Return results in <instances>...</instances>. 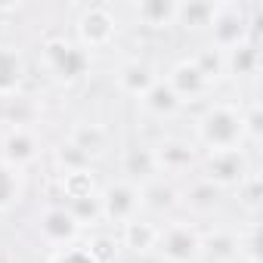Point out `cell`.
Returning a JSON list of instances; mask_svg holds the SVG:
<instances>
[{
  "mask_svg": "<svg viewBox=\"0 0 263 263\" xmlns=\"http://www.w3.org/2000/svg\"><path fill=\"white\" fill-rule=\"evenodd\" d=\"M223 71L232 74V78H254L260 71V50L251 41L226 50L223 53Z\"/></svg>",
  "mask_w": 263,
  "mask_h": 263,
  "instance_id": "d6986e66",
  "label": "cell"
},
{
  "mask_svg": "<svg viewBox=\"0 0 263 263\" xmlns=\"http://www.w3.org/2000/svg\"><path fill=\"white\" fill-rule=\"evenodd\" d=\"M74 37H78L74 44L84 47L87 53L90 50H105L118 37V16L111 13V7H102V4L84 7L78 22H74Z\"/></svg>",
  "mask_w": 263,
  "mask_h": 263,
  "instance_id": "5b68a950",
  "label": "cell"
},
{
  "mask_svg": "<svg viewBox=\"0 0 263 263\" xmlns=\"http://www.w3.org/2000/svg\"><path fill=\"white\" fill-rule=\"evenodd\" d=\"M25 56L19 47L13 44H0V99H19L22 87H25Z\"/></svg>",
  "mask_w": 263,
  "mask_h": 263,
  "instance_id": "4fadbf2b",
  "label": "cell"
},
{
  "mask_svg": "<svg viewBox=\"0 0 263 263\" xmlns=\"http://www.w3.org/2000/svg\"><path fill=\"white\" fill-rule=\"evenodd\" d=\"M201 241H204V254L214 263H232V260H238V232H232V229H214V232L201 235Z\"/></svg>",
  "mask_w": 263,
  "mask_h": 263,
  "instance_id": "7402d4cb",
  "label": "cell"
},
{
  "mask_svg": "<svg viewBox=\"0 0 263 263\" xmlns=\"http://www.w3.org/2000/svg\"><path fill=\"white\" fill-rule=\"evenodd\" d=\"M140 195H143V208L155 211V214H167L180 204V189L174 186V180H164V177H155V180L143 183Z\"/></svg>",
  "mask_w": 263,
  "mask_h": 263,
  "instance_id": "ac0fdd59",
  "label": "cell"
},
{
  "mask_svg": "<svg viewBox=\"0 0 263 263\" xmlns=\"http://www.w3.org/2000/svg\"><path fill=\"white\" fill-rule=\"evenodd\" d=\"M68 143H71L81 155L96 158V155L105 152L108 134H105V127H99V124H74V127L68 130Z\"/></svg>",
  "mask_w": 263,
  "mask_h": 263,
  "instance_id": "ffe728a7",
  "label": "cell"
},
{
  "mask_svg": "<svg viewBox=\"0 0 263 263\" xmlns=\"http://www.w3.org/2000/svg\"><path fill=\"white\" fill-rule=\"evenodd\" d=\"M158 81H161V78H158L155 65L146 62V59H127V62H121L118 71H115V87H118V93L137 99V102H140Z\"/></svg>",
  "mask_w": 263,
  "mask_h": 263,
  "instance_id": "7c38bea8",
  "label": "cell"
},
{
  "mask_svg": "<svg viewBox=\"0 0 263 263\" xmlns=\"http://www.w3.org/2000/svg\"><path fill=\"white\" fill-rule=\"evenodd\" d=\"M140 105H143V111L149 115V118H155V121H171V118H177L180 115V108H183V102H180V96L164 84V78L140 99Z\"/></svg>",
  "mask_w": 263,
  "mask_h": 263,
  "instance_id": "e0dca14e",
  "label": "cell"
},
{
  "mask_svg": "<svg viewBox=\"0 0 263 263\" xmlns=\"http://www.w3.org/2000/svg\"><path fill=\"white\" fill-rule=\"evenodd\" d=\"M248 34H251V19L245 16V10L235 4H220L217 16L211 22V47L226 53V50L245 44Z\"/></svg>",
  "mask_w": 263,
  "mask_h": 263,
  "instance_id": "9c48e42d",
  "label": "cell"
},
{
  "mask_svg": "<svg viewBox=\"0 0 263 263\" xmlns=\"http://www.w3.org/2000/svg\"><path fill=\"white\" fill-rule=\"evenodd\" d=\"M164 84L180 96L183 105H186V102H195V99H201V96H208V93L214 90V84L204 78V71L195 65L192 56H189V59H180V62L167 71Z\"/></svg>",
  "mask_w": 263,
  "mask_h": 263,
  "instance_id": "8fae6325",
  "label": "cell"
},
{
  "mask_svg": "<svg viewBox=\"0 0 263 263\" xmlns=\"http://www.w3.org/2000/svg\"><path fill=\"white\" fill-rule=\"evenodd\" d=\"M121 171H124V180L130 183H149L158 177V167H155V155H152V146H127L121 152Z\"/></svg>",
  "mask_w": 263,
  "mask_h": 263,
  "instance_id": "5bb4252c",
  "label": "cell"
},
{
  "mask_svg": "<svg viewBox=\"0 0 263 263\" xmlns=\"http://www.w3.org/2000/svg\"><path fill=\"white\" fill-rule=\"evenodd\" d=\"M22 171L10 167L7 161H0V214L13 211L22 201Z\"/></svg>",
  "mask_w": 263,
  "mask_h": 263,
  "instance_id": "d4e9b609",
  "label": "cell"
},
{
  "mask_svg": "<svg viewBox=\"0 0 263 263\" xmlns=\"http://www.w3.org/2000/svg\"><path fill=\"white\" fill-rule=\"evenodd\" d=\"M241 134H245V143H257L263 137V111H260V105L241 108Z\"/></svg>",
  "mask_w": 263,
  "mask_h": 263,
  "instance_id": "83f0119b",
  "label": "cell"
},
{
  "mask_svg": "<svg viewBox=\"0 0 263 263\" xmlns=\"http://www.w3.org/2000/svg\"><path fill=\"white\" fill-rule=\"evenodd\" d=\"M44 152V143L31 124H10L0 137V161H7L16 171L31 167Z\"/></svg>",
  "mask_w": 263,
  "mask_h": 263,
  "instance_id": "52a82bcc",
  "label": "cell"
},
{
  "mask_svg": "<svg viewBox=\"0 0 263 263\" xmlns=\"http://www.w3.org/2000/svg\"><path fill=\"white\" fill-rule=\"evenodd\" d=\"M158 223L146 220V217H137V220H130L121 226V245L130 251V254H152L155 245H158Z\"/></svg>",
  "mask_w": 263,
  "mask_h": 263,
  "instance_id": "9a60e30c",
  "label": "cell"
},
{
  "mask_svg": "<svg viewBox=\"0 0 263 263\" xmlns=\"http://www.w3.org/2000/svg\"><path fill=\"white\" fill-rule=\"evenodd\" d=\"M192 59H195V65L204 71V78H208L211 84H217V81L226 74V71H223V53H220V50H214V47H204V50H198Z\"/></svg>",
  "mask_w": 263,
  "mask_h": 263,
  "instance_id": "484cf974",
  "label": "cell"
},
{
  "mask_svg": "<svg viewBox=\"0 0 263 263\" xmlns=\"http://www.w3.org/2000/svg\"><path fill=\"white\" fill-rule=\"evenodd\" d=\"M56 164H59V174H71V171H87L90 167V158L81 155L68 140L56 149Z\"/></svg>",
  "mask_w": 263,
  "mask_h": 263,
  "instance_id": "4316f807",
  "label": "cell"
},
{
  "mask_svg": "<svg viewBox=\"0 0 263 263\" xmlns=\"http://www.w3.org/2000/svg\"><path fill=\"white\" fill-rule=\"evenodd\" d=\"M152 155H155V167H158V177L171 180V177H180L186 171H192L198 164V149L186 140H177V137H167L161 143L152 146Z\"/></svg>",
  "mask_w": 263,
  "mask_h": 263,
  "instance_id": "30bf717a",
  "label": "cell"
},
{
  "mask_svg": "<svg viewBox=\"0 0 263 263\" xmlns=\"http://www.w3.org/2000/svg\"><path fill=\"white\" fill-rule=\"evenodd\" d=\"M84 251L96 260V263H111L115 260V254H118V248H115V241L111 238H105V235H96V238H90L87 245H84Z\"/></svg>",
  "mask_w": 263,
  "mask_h": 263,
  "instance_id": "f1b7e54d",
  "label": "cell"
},
{
  "mask_svg": "<svg viewBox=\"0 0 263 263\" xmlns=\"http://www.w3.org/2000/svg\"><path fill=\"white\" fill-rule=\"evenodd\" d=\"M251 174V161L245 155V149H223V152H208L201 158V180H208L211 186L223 189H238L245 183V177Z\"/></svg>",
  "mask_w": 263,
  "mask_h": 263,
  "instance_id": "8992f818",
  "label": "cell"
},
{
  "mask_svg": "<svg viewBox=\"0 0 263 263\" xmlns=\"http://www.w3.org/2000/svg\"><path fill=\"white\" fill-rule=\"evenodd\" d=\"M155 251H158L161 263H198L204 257L201 229L189 220H171L158 229Z\"/></svg>",
  "mask_w": 263,
  "mask_h": 263,
  "instance_id": "3957f363",
  "label": "cell"
},
{
  "mask_svg": "<svg viewBox=\"0 0 263 263\" xmlns=\"http://www.w3.org/2000/svg\"><path fill=\"white\" fill-rule=\"evenodd\" d=\"M220 4H211V0H189V4H177V25L198 31V28H211L214 16H217Z\"/></svg>",
  "mask_w": 263,
  "mask_h": 263,
  "instance_id": "603a6c76",
  "label": "cell"
},
{
  "mask_svg": "<svg viewBox=\"0 0 263 263\" xmlns=\"http://www.w3.org/2000/svg\"><path fill=\"white\" fill-rule=\"evenodd\" d=\"M238 260L260 263V238H257V226H251L245 235H238Z\"/></svg>",
  "mask_w": 263,
  "mask_h": 263,
  "instance_id": "4dcf8cb0",
  "label": "cell"
},
{
  "mask_svg": "<svg viewBox=\"0 0 263 263\" xmlns=\"http://www.w3.org/2000/svg\"><path fill=\"white\" fill-rule=\"evenodd\" d=\"M143 211V195H140V186L130 183V180H115L108 183L105 189H99V214L105 223L111 226H124L130 220H137Z\"/></svg>",
  "mask_w": 263,
  "mask_h": 263,
  "instance_id": "277c9868",
  "label": "cell"
},
{
  "mask_svg": "<svg viewBox=\"0 0 263 263\" xmlns=\"http://www.w3.org/2000/svg\"><path fill=\"white\" fill-rule=\"evenodd\" d=\"M53 263H96L84 248H78V245H71V248H65V251H59L56 257H53Z\"/></svg>",
  "mask_w": 263,
  "mask_h": 263,
  "instance_id": "1f68e13d",
  "label": "cell"
},
{
  "mask_svg": "<svg viewBox=\"0 0 263 263\" xmlns=\"http://www.w3.org/2000/svg\"><path fill=\"white\" fill-rule=\"evenodd\" d=\"M59 189H62V198H65L62 204H71V201H81V198H93V195H99L90 167H87V171L59 174Z\"/></svg>",
  "mask_w": 263,
  "mask_h": 263,
  "instance_id": "cb8c5ba5",
  "label": "cell"
},
{
  "mask_svg": "<svg viewBox=\"0 0 263 263\" xmlns=\"http://www.w3.org/2000/svg\"><path fill=\"white\" fill-rule=\"evenodd\" d=\"M134 19L152 31H164L177 25V4L174 0H140V4L130 7Z\"/></svg>",
  "mask_w": 263,
  "mask_h": 263,
  "instance_id": "2e32d148",
  "label": "cell"
},
{
  "mask_svg": "<svg viewBox=\"0 0 263 263\" xmlns=\"http://www.w3.org/2000/svg\"><path fill=\"white\" fill-rule=\"evenodd\" d=\"M238 198H241V204L248 208V211H257L260 208V177L251 171L248 177H245V183L238 186Z\"/></svg>",
  "mask_w": 263,
  "mask_h": 263,
  "instance_id": "f546056e",
  "label": "cell"
},
{
  "mask_svg": "<svg viewBox=\"0 0 263 263\" xmlns=\"http://www.w3.org/2000/svg\"><path fill=\"white\" fill-rule=\"evenodd\" d=\"M195 140L204 146V152H223V149H241V108L232 102H211L198 121H195Z\"/></svg>",
  "mask_w": 263,
  "mask_h": 263,
  "instance_id": "6da1fadb",
  "label": "cell"
},
{
  "mask_svg": "<svg viewBox=\"0 0 263 263\" xmlns=\"http://www.w3.org/2000/svg\"><path fill=\"white\" fill-rule=\"evenodd\" d=\"M217 201H220V189L217 186H211L208 180H192L183 192H180V204H186L189 211H195V214H211L214 208H217Z\"/></svg>",
  "mask_w": 263,
  "mask_h": 263,
  "instance_id": "44dd1931",
  "label": "cell"
},
{
  "mask_svg": "<svg viewBox=\"0 0 263 263\" xmlns=\"http://www.w3.org/2000/svg\"><path fill=\"white\" fill-rule=\"evenodd\" d=\"M41 59H44V68L59 81V84H78L90 74V53L84 47H78L74 41H65V37H50L44 41L41 47Z\"/></svg>",
  "mask_w": 263,
  "mask_h": 263,
  "instance_id": "7a4b0ae2",
  "label": "cell"
},
{
  "mask_svg": "<svg viewBox=\"0 0 263 263\" xmlns=\"http://www.w3.org/2000/svg\"><path fill=\"white\" fill-rule=\"evenodd\" d=\"M37 235H41L44 245H50L56 251H65L81 238V226H78V220L71 217V211L65 204H50L37 214Z\"/></svg>",
  "mask_w": 263,
  "mask_h": 263,
  "instance_id": "ba28073f",
  "label": "cell"
}]
</instances>
